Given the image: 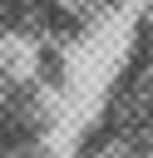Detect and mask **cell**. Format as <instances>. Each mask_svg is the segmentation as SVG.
Here are the masks:
<instances>
[{"instance_id":"cell-1","label":"cell","mask_w":153,"mask_h":158,"mask_svg":"<svg viewBox=\"0 0 153 158\" xmlns=\"http://www.w3.org/2000/svg\"><path fill=\"white\" fill-rule=\"evenodd\" d=\"M54 123L59 114L44 74L0 44V158H49Z\"/></svg>"},{"instance_id":"cell-2","label":"cell","mask_w":153,"mask_h":158,"mask_svg":"<svg viewBox=\"0 0 153 158\" xmlns=\"http://www.w3.org/2000/svg\"><path fill=\"white\" fill-rule=\"evenodd\" d=\"M20 30H15V0H0V44H10Z\"/></svg>"}]
</instances>
